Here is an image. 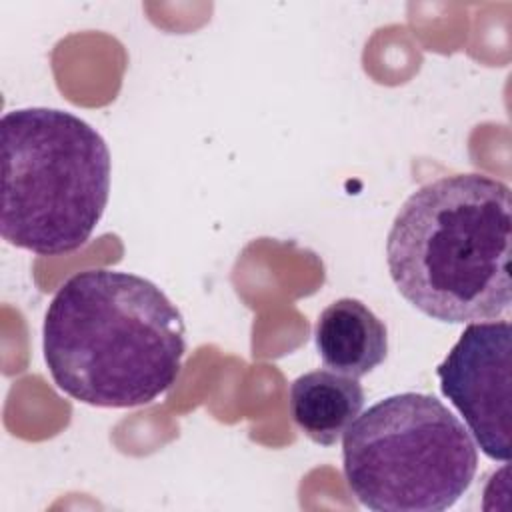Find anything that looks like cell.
<instances>
[{"label": "cell", "mask_w": 512, "mask_h": 512, "mask_svg": "<svg viewBox=\"0 0 512 512\" xmlns=\"http://www.w3.org/2000/svg\"><path fill=\"white\" fill-rule=\"evenodd\" d=\"M184 318L150 280L122 270L70 276L48 304L42 348L54 384L100 408L154 402L176 382Z\"/></svg>", "instance_id": "cell-1"}, {"label": "cell", "mask_w": 512, "mask_h": 512, "mask_svg": "<svg viewBox=\"0 0 512 512\" xmlns=\"http://www.w3.org/2000/svg\"><path fill=\"white\" fill-rule=\"evenodd\" d=\"M512 196L486 174L426 182L400 206L386 238L390 278L438 322L508 320Z\"/></svg>", "instance_id": "cell-2"}, {"label": "cell", "mask_w": 512, "mask_h": 512, "mask_svg": "<svg viewBox=\"0 0 512 512\" xmlns=\"http://www.w3.org/2000/svg\"><path fill=\"white\" fill-rule=\"evenodd\" d=\"M0 234L38 256L78 250L110 196V150L86 120L58 108H18L0 120Z\"/></svg>", "instance_id": "cell-3"}, {"label": "cell", "mask_w": 512, "mask_h": 512, "mask_svg": "<svg viewBox=\"0 0 512 512\" xmlns=\"http://www.w3.org/2000/svg\"><path fill=\"white\" fill-rule=\"evenodd\" d=\"M352 496L376 512H442L470 488L478 448L436 396L402 392L372 404L344 432Z\"/></svg>", "instance_id": "cell-4"}, {"label": "cell", "mask_w": 512, "mask_h": 512, "mask_svg": "<svg viewBox=\"0 0 512 512\" xmlns=\"http://www.w3.org/2000/svg\"><path fill=\"white\" fill-rule=\"evenodd\" d=\"M442 394L454 404L480 450L510 460V320L470 322L436 368Z\"/></svg>", "instance_id": "cell-5"}, {"label": "cell", "mask_w": 512, "mask_h": 512, "mask_svg": "<svg viewBox=\"0 0 512 512\" xmlns=\"http://www.w3.org/2000/svg\"><path fill=\"white\" fill-rule=\"evenodd\" d=\"M314 342L322 364L350 378L370 374L388 356L386 324L356 298H340L320 312Z\"/></svg>", "instance_id": "cell-6"}, {"label": "cell", "mask_w": 512, "mask_h": 512, "mask_svg": "<svg viewBox=\"0 0 512 512\" xmlns=\"http://www.w3.org/2000/svg\"><path fill=\"white\" fill-rule=\"evenodd\" d=\"M364 388L358 378L332 370H312L290 386L294 424L316 444L334 446L364 408Z\"/></svg>", "instance_id": "cell-7"}]
</instances>
